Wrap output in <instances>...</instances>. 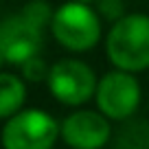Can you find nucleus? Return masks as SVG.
Returning a JSON list of instances; mask_svg holds the SVG:
<instances>
[{"mask_svg":"<svg viewBox=\"0 0 149 149\" xmlns=\"http://www.w3.org/2000/svg\"><path fill=\"white\" fill-rule=\"evenodd\" d=\"M103 46L112 68L134 74L149 70V15L138 11L125 13L110 24Z\"/></svg>","mask_w":149,"mask_h":149,"instance_id":"f257e3e1","label":"nucleus"},{"mask_svg":"<svg viewBox=\"0 0 149 149\" xmlns=\"http://www.w3.org/2000/svg\"><path fill=\"white\" fill-rule=\"evenodd\" d=\"M48 31L64 51L81 55V53L94 51L101 44L103 20L90 2L66 0L64 5L55 9Z\"/></svg>","mask_w":149,"mask_h":149,"instance_id":"f03ea898","label":"nucleus"},{"mask_svg":"<svg viewBox=\"0 0 149 149\" xmlns=\"http://www.w3.org/2000/svg\"><path fill=\"white\" fill-rule=\"evenodd\" d=\"M59 140V121L46 110L22 107L0 132L2 149H53Z\"/></svg>","mask_w":149,"mask_h":149,"instance_id":"7ed1b4c3","label":"nucleus"},{"mask_svg":"<svg viewBox=\"0 0 149 149\" xmlns=\"http://www.w3.org/2000/svg\"><path fill=\"white\" fill-rule=\"evenodd\" d=\"M99 77L90 64L77 57H64L51 64L48 72V92L57 103L68 107H81L94 99Z\"/></svg>","mask_w":149,"mask_h":149,"instance_id":"20e7f679","label":"nucleus"},{"mask_svg":"<svg viewBox=\"0 0 149 149\" xmlns=\"http://www.w3.org/2000/svg\"><path fill=\"white\" fill-rule=\"evenodd\" d=\"M92 101L97 110L105 114L110 121L123 123L138 112L143 101V88L134 72L112 68L99 77Z\"/></svg>","mask_w":149,"mask_h":149,"instance_id":"39448f33","label":"nucleus"},{"mask_svg":"<svg viewBox=\"0 0 149 149\" xmlns=\"http://www.w3.org/2000/svg\"><path fill=\"white\" fill-rule=\"evenodd\" d=\"M112 136V121L99 110L77 107L59 123V138L70 149H103Z\"/></svg>","mask_w":149,"mask_h":149,"instance_id":"423d86ee","label":"nucleus"},{"mask_svg":"<svg viewBox=\"0 0 149 149\" xmlns=\"http://www.w3.org/2000/svg\"><path fill=\"white\" fill-rule=\"evenodd\" d=\"M44 46V31L22 13L0 20V53L11 66H22L29 57L40 55Z\"/></svg>","mask_w":149,"mask_h":149,"instance_id":"0eeeda50","label":"nucleus"},{"mask_svg":"<svg viewBox=\"0 0 149 149\" xmlns=\"http://www.w3.org/2000/svg\"><path fill=\"white\" fill-rule=\"evenodd\" d=\"M26 81L22 74L0 70V121H7L26 103Z\"/></svg>","mask_w":149,"mask_h":149,"instance_id":"6e6552de","label":"nucleus"},{"mask_svg":"<svg viewBox=\"0 0 149 149\" xmlns=\"http://www.w3.org/2000/svg\"><path fill=\"white\" fill-rule=\"evenodd\" d=\"M112 149H149V121L127 118L112 136Z\"/></svg>","mask_w":149,"mask_h":149,"instance_id":"1a4fd4ad","label":"nucleus"},{"mask_svg":"<svg viewBox=\"0 0 149 149\" xmlns=\"http://www.w3.org/2000/svg\"><path fill=\"white\" fill-rule=\"evenodd\" d=\"M20 13H22L26 20H31L35 26H40L42 31H46V29L51 26V20H53L55 9L48 5L46 0H29L26 5L20 9Z\"/></svg>","mask_w":149,"mask_h":149,"instance_id":"9d476101","label":"nucleus"},{"mask_svg":"<svg viewBox=\"0 0 149 149\" xmlns=\"http://www.w3.org/2000/svg\"><path fill=\"white\" fill-rule=\"evenodd\" d=\"M20 68V74L26 84H42V81L48 79V72H51V64H46L42 55H33L24 61Z\"/></svg>","mask_w":149,"mask_h":149,"instance_id":"9b49d317","label":"nucleus"},{"mask_svg":"<svg viewBox=\"0 0 149 149\" xmlns=\"http://www.w3.org/2000/svg\"><path fill=\"white\" fill-rule=\"evenodd\" d=\"M94 9L99 11L101 20L107 22V24H114L116 20H121L123 15L127 13L123 0H97V2H94Z\"/></svg>","mask_w":149,"mask_h":149,"instance_id":"f8f14e48","label":"nucleus"},{"mask_svg":"<svg viewBox=\"0 0 149 149\" xmlns=\"http://www.w3.org/2000/svg\"><path fill=\"white\" fill-rule=\"evenodd\" d=\"M5 64H7V59L2 57V53H0V70H2V66H5Z\"/></svg>","mask_w":149,"mask_h":149,"instance_id":"ddd939ff","label":"nucleus"},{"mask_svg":"<svg viewBox=\"0 0 149 149\" xmlns=\"http://www.w3.org/2000/svg\"><path fill=\"white\" fill-rule=\"evenodd\" d=\"M79 2H90V5H94V2H97V0H79Z\"/></svg>","mask_w":149,"mask_h":149,"instance_id":"4468645a","label":"nucleus"},{"mask_svg":"<svg viewBox=\"0 0 149 149\" xmlns=\"http://www.w3.org/2000/svg\"><path fill=\"white\" fill-rule=\"evenodd\" d=\"M145 2H149V0H145Z\"/></svg>","mask_w":149,"mask_h":149,"instance_id":"2eb2a0df","label":"nucleus"}]
</instances>
